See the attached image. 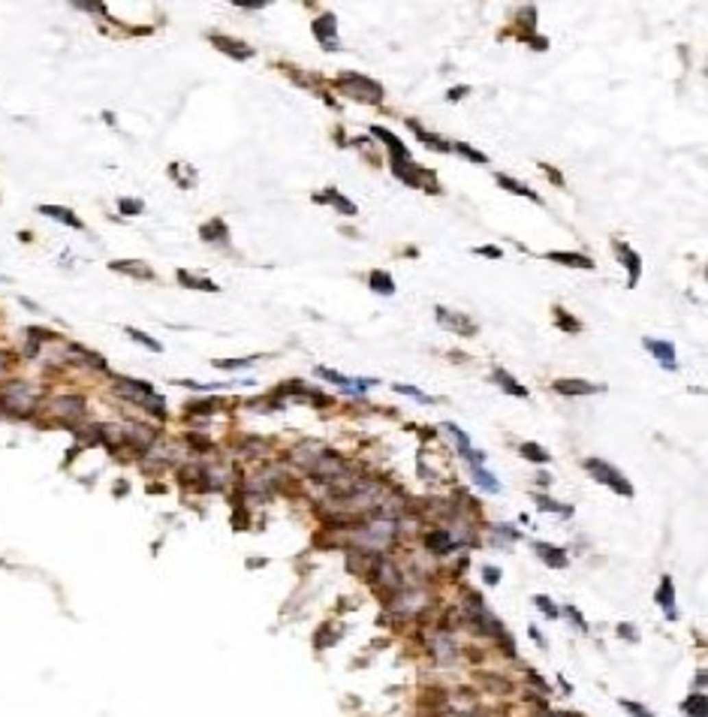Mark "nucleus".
Wrapping results in <instances>:
<instances>
[{"label":"nucleus","instance_id":"obj_27","mask_svg":"<svg viewBox=\"0 0 708 717\" xmlns=\"http://www.w3.org/2000/svg\"><path fill=\"white\" fill-rule=\"evenodd\" d=\"M519 455H522V459H528V461H534V464H549L552 461L549 449L534 443V440H524V443H519Z\"/></svg>","mask_w":708,"mask_h":717},{"label":"nucleus","instance_id":"obj_19","mask_svg":"<svg viewBox=\"0 0 708 717\" xmlns=\"http://www.w3.org/2000/svg\"><path fill=\"white\" fill-rule=\"evenodd\" d=\"M112 271L130 274V278H136V280H154L157 278V274L151 271L145 263H139V259H118V263H112Z\"/></svg>","mask_w":708,"mask_h":717},{"label":"nucleus","instance_id":"obj_13","mask_svg":"<svg viewBox=\"0 0 708 717\" xmlns=\"http://www.w3.org/2000/svg\"><path fill=\"white\" fill-rule=\"evenodd\" d=\"M654 600H657V606L666 612L669 621H679V612H675V582H672V576H663V579H660Z\"/></svg>","mask_w":708,"mask_h":717},{"label":"nucleus","instance_id":"obj_35","mask_svg":"<svg viewBox=\"0 0 708 717\" xmlns=\"http://www.w3.org/2000/svg\"><path fill=\"white\" fill-rule=\"evenodd\" d=\"M127 335H130V341H136V344H142L145 350H151V353H160V350H163V344H160V341L148 338V335H145V332H139V329H133V326H127Z\"/></svg>","mask_w":708,"mask_h":717},{"label":"nucleus","instance_id":"obj_3","mask_svg":"<svg viewBox=\"0 0 708 717\" xmlns=\"http://www.w3.org/2000/svg\"><path fill=\"white\" fill-rule=\"evenodd\" d=\"M338 85L344 88L350 97H356V100H362V103H380V100H383V88H380L377 82H371V79H365V75H359V73H344V75H338Z\"/></svg>","mask_w":708,"mask_h":717},{"label":"nucleus","instance_id":"obj_25","mask_svg":"<svg viewBox=\"0 0 708 717\" xmlns=\"http://www.w3.org/2000/svg\"><path fill=\"white\" fill-rule=\"evenodd\" d=\"M314 199L317 202H332L334 208L341 211V215H356V205L350 202V199H344V196L338 193V190L334 187H329V190H323V193H314Z\"/></svg>","mask_w":708,"mask_h":717},{"label":"nucleus","instance_id":"obj_36","mask_svg":"<svg viewBox=\"0 0 708 717\" xmlns=\"http://www.w3.org/2000/svg\"><path fill=\"white\" fill-rule=\"evenodd\" d=\"M554 323H558L564 332H573V335H576V332H582V323H578L576 317H570L564 308H554Z\"/></svg>","mask_w":708,"mask_h":717},{"label":"nucleus","instance_id":"obj_17","mask_svg":"<svg viewBox=\"0 0 708 717\" xmlns=\"http://www.w3.org/2000/svg\"><path fill=\"white\" fill-rule=\"evenodd\" d=\"M208 40L215 42L220 51L232 55L235 60H247V58H254V49H250V45H245V42H239V40H232V36H217V34H211Z\"/></svg>","mask_w":708,"mask_h":717},{"label":"nucleus","instance_id":"obj_54","mask_svg":"<svg viewBox=\"0 0 708 717\" xmlns=\"http://www.w3.org/2000/svg\"><path fill=\"white\" fill-rule=\"evenodd\" d=\"M247 567H254V570H256V567H265V561H263V558H256V561H247Z\"/></svg>","mask_w":708,"mask_h":717},{"label":"nucleus","instance_id":"obj_12","mask_svg":"<svg viewBox=\"0 0 708 717\" xmlns=\"http://www.w3.org/2000/svg\"><path fill=\"white\" fill-rule=\"evenodd\" d=\"M314 36H317V40L323 42L329 51L338 49V21H334L332 12L319 15V19L314 21Z\"/></svg>","mask_w":708,"mask_h":717},{"label":"nucleus","instance_id":"obj_11","mask_svg":"<svg viewBox=\"0 0 708 717\" xmlns=\"http://www.w3.org/2000/svg\"><path fill=\"white\" fill-rule=\"evenodd\" d=\"M425 548L434 555H449V552L459 548V539L449 533V528H434V531L425 533Z\"/></svg>","mask_w":708,"mask_h":717},{"label":"nucleus","instance_id":"obj_29","mask_svg":"<svg viewBox=\"0 0 708 717\" xmlns=\"http://www.w3.org/2000/svg\"><path fill=\"white\" fill-rule=\"evenodd\" d=\"M498 184L509 190V193H515V196H524V199H530V202H543L539 199V193H534L528 184H522V181H515V178H509V175H498Z\"/></svg>","mask_w":708,"mask_h":717},{"label":"nucleus","instance_id":"obj_5","mask_svg":"<svg viewBox=\"0 0 708 717\" xmlns=\"http://www.w3.org/2000/svg\"><path fill=\"white\" fill-rule=\"evenodd\" d=\"M314 374L319 380H329V383L334 386H341V389H347V392H353V395H362V392H368L371 386H377V380L374 377H344V374H338V371H332V368H323V365H317Z\"/></svg>","mask_w":708,"mask_h":717},{"label":"nucleus","instance_id":"obj_34","mask_svg":"<svg viewBox=\"0 0 708 717\" xmlns=\"http://www.w3.org/2000/svg\"><path fill=\"white\" fill-rule=\"evenodd\" d=\"M410 127H413V133L419 136V139H422L425 145H428L431 151H449V142H443L440 136H434V133H425V130H422L419 124H416V121H410Z\"/></svg>","mask_w":708,"mask_h":717},{"label":"nucleus","instance_id":"obj_18","mask_svg":"<svg viewBox=\"0 0 708 717\" xmlns=\"http://www.w3.org/2000/svg\"><path fill=\"white\" fill-rule=\"evenodd\" d=\"M124 440H127L130 446H136V449H148V446L157 440V431L148 428V425H136V422H133V425H127Z\"/></svg>","mask_w":708,"mask_h":717},{"label":"nucleus","instance_id":"obj_53","mask_svg":"<svg viewBox=\"0 0 708 717\" xmlns=\"http://www.w3.org/2000/svg\"><path fill=\"white\" fill-rule=\"evenodd\" d=\"M696 688H699V690L705 688V672H699V675H696Z\"/></svg>","mask_w":708,"mask_h":717},{"label":"nucleus","instance_id":"obj_8","mask_svg":"<svg viewBox=\"0 0 708 717\" xmlns=\"http://www.w3.org/2000/svg\"><path fill=\"white\" fill-rule=\"evenodd\" d=\"M443 431L449 434V437L455 440V446H459V455L464 461H470V467H483V461H485V452H479V449L470 446V440H467V431H461L455 422H443Z\"/></svg>","mask_w":708,"mask_h":717},{"label":"nucleus","instance_id":"obj_44","mask_svg":"<svg viewBox=\"0 0 708 717\" xmlns=\"http://www.w3.org/2000/svg\"><path fill=\"white\" fill-rule=\"evenodd\" d=\"M215 407H217V401H193V404H187L190 413H211Z\"/></svg>","mask_w":708,"mask_h":717},{"label":"nucleus","instance_id":"obj_40","mask_svg":"<svg viewBox=\"0 0 708 717\" xmlns=\"http://www.w3.org/2000/svg\"><path fill=\"white\" fill-rule=\"evenodd\" d=\"M564 615L570 618V621H573V627H576L578 633H588V630H591V627H588V621H585L582 612H578L576 606H564Z\"/></svg>","mask_w":708,"mask_h":717},{"label":"nucleus","instance_id":"obj_47","mask_svg":"<svg viewBox=\"0 0 708 717\" xmlns=\"http://www.w3.org/2000/svg\"><path fill=\"white\" fill-rule=\"evenodd\" d=\"M455 148L461 151L464 157H470V160H476V163H485V154H479V151H474L470 145H455Z\"/></svg>","mask_w":708,"mask_h":717},{"label":"nucleus","instance_id":"obj_46","mask_svg":"<svg viewBox=\"0 0 708 717\" xmlns=\"http://www.w3.org/2000/svg\"><path fill=\"white\" fill-rule=\"evenodd\" d=\"M142 208L145 205L139 199H121V211H124V215H139Z\"/></svg>","mask_w":708,"mask_h":717},{"label":"nucleus","instance_id":"obj_45","mask_svg":"<svg viewBox=\"0 0 708 717\" xmlns=\"http://www.w3.org/2000/svg\"><path fill=\"white\" fill-rule=\"evenodd\" d=\"M483 582L485 585H498L500 582V567H483Z\"/></svg>","mask_w":708,"mask_h":717},{"label":"nucleus","instance_id":"obj_20","mask_svg":"<svg viewBox=\"0 0 708 717\" xmlns=\"http://www.w3.org/2000/svg\"><path fill=\"white\" fill-rule=\"evenodd\" d=\"M491 380H494V383H498L500 389H504L506 395H515V398H528V389H524L519 380L513 377V374H506L504 368H494V371H491Z\"/></svg>","mask_w":708,"mask_h":717},{"label":"nucleus","instance_id":"obj_4","mask_svg":"<svg viewBox=\"0 0 708 717\" xmlns=\"http://www.w3.org/2000/svg\"><path fill=\"white\" fill-rule=\"evenodd\" d=\"M3 404L6 410H12L15 416H30L36 410V398H34V389L27 383H12L3 389Z\"/></svg>","mask_w":708,"mask_h":717},{"label":"nucleus","instance_id":"obj_2","mask_svg":"<svg viewBox=\"0 0 708 717\" xmlns=\"http://www.w3.org/2000/svg\"><path fill=\"white\" fill-rule=\"evenodd\" d=\"M585 470L597 479L603 488H612L615 494H621V498H633V485H630V479L621 474L615 464H609L603 459H597V455H591V459H585Z\"/></svg>","mask_w":708,"mask_h":717},{"label":"nucleus","instance_id":"obj_24","mask_svg":"<svg viewBox=\"0 0 708 717\" xmlns=\"http://www.w3.org/2000/svg\"><path fill=\"white\" fill-rule=\"evenodd\" d=\"M681 712L687 714V717H708V696H705L703 690L690 693V696L681 703Z\"/></svg>","mask_w":708,"mask_h":717},{"label":"nucleus","instance_id":"obj_22","mask_svg":"<svg viewBox=\"0 0 708 717\" xmlns=\"http://www.w3.org/2000/svg\"><path fill=\"white\" fill-rule=\"evenodd\" d=\"M40 215L51 217V220H60V223L73 226V230H85V223H82V220L75 217L70 208H64V205H40Z\"/></svg>","mask_w":708,"mask_h":717},{"label":"nucleus","instance_id":"obj_21","mask_svg":"<svg viewBox=\"0 0 708 717\" xmlns=\"http://www.w3.org/2000/svg\"><path fill=\"white\" fill-rule=\"evenodd\" d=\"M371 133L377 136V139H383V145L392 151V160H410V151L401 145V139L395 133H389L386 127H371Z\"/></svg>","mask_w":708,"mask_h":717},{"label":"nucleus","instance_id":"obj_31","mask_svg":"<svg viewBox=\"0 0 708 717\" xmlns=\"http://www.w3.org/2000/svg\"><path fill=\"white\" fill-rule=\"evenodd\" d=\"M55 407H58L60 416H82V413H85V401H82L79 395H70V398H58Z\"/></svg>","mask_w":708,"mask_h":717},{"label":"nucleus","instance_id":"obj_52","mask_svg":"<svg viewBox=\"0 0 708 717\" xmlns=\"http://www.w3.org/2000/svg\"><path fill=\"white\" fill-rule=\"evenodd\" d=\"M543 169H546V175H549V178L554 181V184H564V178H561V175L552 169V166H546V163H543Z\"/></svg>","mask_w":708,"mask_h":717},{"label":"nucleus","instance_id":"obj_42","mask_svg":"<svg viewBox=\"0 0 708 717\" xmlns=\"http://www.w3.org/2000/svg\"><path fill=\"white\" fill-rule=\"evenodd\" d=\"M254 362V358H217V368H226V371H235V368H247V365Z\"/></svg>","mask_w":708,"mask_h":717},{"label":"nucleus","instance_id":"obj_6","mask_svg":"<svg viewBox=\"0 0 708 717\" xmlns=\"http://www.w3.org/2000/svg\"><path fill=\"white\" fill-rule=\"evenodd\" d=\"M115 395L127 398L130 404H139V407H148V404L157 398L154 386L145 383V380H118V383H115Z\"/></svg>","mask_w":708,"mask_h":717},{"label":"nucleus","instance_id":"obj_15","mask_svg":"<svg viewBox=\"0 0 708 717\" xmlns=\"http://www.w3.org/2000/svg\"><path fill=\"white\" fill-rule=\"evenodd\" d=\"M645 350L657 358L660 365H663L666 371H679V362H675V344H669V341H651L645 338Z\"/></svg>","mask_w":708,"mask_h":717},{"label":"nucleus","instance_id":"obj_26","mask_svg":"<svg viewBox=\"0 0 708 717\" xmlns=\"http://www.w3.org/2000/svg\"><path fill=\"white\" fill-rule=\"evenodd\" d=\"M199 235H202V241H226L230 239V226H226L220 217H215V220H208V223L199 226Z\"/></svg>","mask_w":708,"mask_h":717},{"label":"nucleus","instance_id":"obj_50","mask_svg":"<svg viewBox=\"0 0 708 717\" xmlns=\"http://www.w3.org/2000/svg\"><path fill=\"white\" fill-rule=\"evenodd\" d=\"M467 94H470V90L464 88V85H459V88L449 90V100H461V97H467Z\"/></svg>","mask_w":708,"mask_h":717},{"label":"nucleus","instance_id":"obj_48","mask_svg":"<svg viewBox=\"0 0 708 717\" xmlns=\"http://www.w3.org/2000/svg\"><path fill=\"white\" fill-rule=\"evenodd\" d=\"M476 254H479V256H489V259H500V256H504V250H500V247H491V244H485V247H476Z\"/></svg>","mask_w":708,"mask_h":717},{"label":"nucleus","instance_id":"obj_23","mask_svg":"<svg viewBox=\"0 0 708 717\" xmlns=\"http://www.w3.org/2000/svg\"><path fill=\"white\" fill-rule=\"evenodd\" d=\"M552 263H561V265H570V269H594L591 256H582V254H570V250H552L549 254Z\"/></svg>","mask_w":708,"mask_h":717},{"label":"nucleus","instance_id":"obj_14","mask_svg":"<svg viewBox=\"0 0 708 717\" xmlns=\"http://www.w3.org/2000/svg\"><path fill=\"white\" fill-rule=\"evenodd\" d=\"M534 552H537V558L543 561L549 570H564L567 563H570L564 548H558V546H552V543H543V539H539V543H534Z\"/></svg>","mask_w":708,"mask_h":717},{"label":"nucleus","instance_id":"obj_16","mask_svg":"<svg viewBox=\"0 0 708 717\" xmlns=\"http://www.w3.org/2000/svg\"><path fill=\"white\" fill-rule=\"evenodd\" d=\"M431 654H434V660H437V663L449 666V663L459 660V645H455L452 636H443V633H440V636L431 642Z\"/></svg>","mask_w":708,"mask_h":717},{"label":"nucleus","instance_id":"obj_30","mask_svg":"<svg viewBox=\"0 0 708 717\" xmlns=\"http://www.w3.org/2000/svg\"><path fill=\"white\" fill-rule=\"evenodd\" d=\"M368 287L380 295H395V280L389 271H371L368 274Z\"/></svg>","mask_w":708,"mask_h":717},{"label":"nucleus","instance_id":"obj_51","mask_svg":"<svg viewBox=\"0 0 708 717\" xmlns=\"http://www.w3.org/2000/svg\"><path fill=\"white\" fill-rule=\"evenodd\" d=\"M528 633H530V639H534V642H537L539 648H546V639H543V633H539L537 627H528Z\"/></svg>","mask_w":708,"mask_h":717},{"label":"nucleus","instance_id":"obj_43","mask_svg":"<svg viewBox=\"0 0 708 717\" xmlns=\"http://www.w3.org/2000/svg\"><path fill=\"white\" fill-rule=\"evenodd\" d=\"M618 636L624 639V642H633V645L639 642V630H633L627 621H624V624H618Z\"/></svg>","mask_w":708,"mask_h":717},{"label":"nucleus","instance_id":"obj_32","mask_svg":"<svg viewBox=\"0 0 708 717\" xmlns=\"http://www.w3.org/2000/svg\"><path fill=\"white\" fill-rule=\"evenodd\" d=\"M534 500H537V507L543 509V513H554V515H573V507H564V503H558V500H552L549 494H534Z\"/></svg>","mask_w":708,"mask_h":717},{"label":"nucleus","instance_id":"obj_7","mask_svg":"<svg viewBox=\"0 0 708 717\" xmlns=\"http://www.w3.org/2000/svg\"><path fill=\"white\" fill-rule=\"evenodd\" d=\"M434 319H437L443 329H449L452 335H476V323L474 319H467L464 314H459V311H449V308H434Z\"/></svg>","mask_w":708,"mask_h":717},{"label":"nucleus","instance_id":"obj_9","mask_svg":"<svg viewBox=\"0 0 708 717\" xmlns=\"http://www.w3.org/2000/svg\"><path fill=\"white\" fill-rule=\"evenodd\" d=\"M552 389H554V392H561V395H573V398H578V395H597V392H606V386H600V383H588V380H576V377H561V380H554Z\"/></svg>","mask_w":708,"mask_h":717},{"label":"nucleus","instance_id":"obj_49","mask_svg":"<svg viewBox=\"0 0 708 717\" xmlns=\"http://www.w3.org/2000/svg\"><path fill=\"white\" fill-rule=\"evenodd\" d=\"M528 681L534 684V688H539V690H543V693H549V684H546L543 678H539V675L534 672V669H528Z\"/></svg>","mask_w":708,"mask_h":717},{"label":"nucleus","instance_id":"obj_33","mask_svg":"<svg viewBox=\"0 0 708 717\" xmlns=\"http://www.w3.org/2000/svg\"><path fill=\"white\" fill-rule=\"evenodd\" d=\"M470 470H474V479H476L479 488H485V491H491V494L500 491V483H498V476H494V474H489L485 467H470Z\"/></svg>","mask_w":708,"mask_h":717},{"label":"nucleus","instance_id":"obj_38","mask_svg":"<svg viewBox=\"0 0 708 717\" xmlns=\"http://www.w3.org/2000/svg\"><path fill=\"white\" fill-rule=\"evenodd\" d=\"M534 606H537V609H539V612H543L546 618H549V621H554V618L561 615V609L554 606V603H552L549 597H546V594H537V597H534Z\"/></svg>","mask_w":708,"mask_h":717},{"label":"nucleus","instance_id":"obj_39","mask_svg":"<svg viewBox=\"0 0 708 717\" xmlns=\"http://www.w3.org/2000/svg\"><path fill=\"white\" fill-rule=\"evenodd\" d=\"M618 705H621L630 717H654V712H648V708H645L642 703H633V699H621Z\"/></svg>","mask_w":708,"mask_h":717},{"label":"nucleus","instance_id":"obj_10","mask_svg":"<svg viewBox=\"0 0 708 717\" xmlns=\"http://www.w3.org/2000/svg\"><path fill=\"white\" fill-rule=\"evenodd\" d=\"M615 250H618V256H621V263H624V269H627V287L633 289L639 284V278H642V256L636 254L630 244H624L618 241L615 244Z\"/></svg>","mask_w":708,"mask_h":717},{"label":"nucleus","instance_id":"obj_1","mask_svg":"<svg viewBox=\"0 0 708 717\" xmlns=\"http://www.w3.org/2000/svg\"><path fill=\"white\" fill-rule=\"evenodd\" d=\"M395 533H398V522L395 518H377V522L365 524L353 533V543L359 546L362 555H371V552H386V548L392 546Z\"/></svg>","mask_w":708,"mask_h":717},{"label":"nucleus","instance_id":"obj_28","mask_svg":"<svg viewBox=\"0 0 708 717\" xmlns=\"http://www.w3.org/2000/svg\"><path fill=\"white\" fill-rule=\"evenodd\" d=\"M175 278H178L184 287H190V289H205V293H217V289H220L215 280L199 278V274H193V271H187V269H181L178 274H175Z\"/></svg>","mask_w":708,"mask_h":717},{"label":"nucleus","instance_id":"obj_37","mask_svg":"<svg viewBox=\"0 0 708 717\" xmlns=\"http://www.w3.org/2000/svg\"><path fill=\"white\" fill-rule=\"evenodd\" d=\"M392 389L398 395H407V398H416V401H422V404H434L431 395H425L422 389H416V386H404V383H392Z\"/></svg>","mask_w":708,"mask_h":717},{"label":"nucleus","instance_id":"obj_41","mask_svg":"<svg viewBox=\"0 0 708 717\" xmlns=\"http://www.w3.org/2000/svg\"><path fill=\"white\" fill-rule=\"evenodd\" d=\"M491 533H498V537H504V539H522V531H515L513 524H491Z\"/></svg>","mask_w":708,"mask_h":717}]
</instances>
